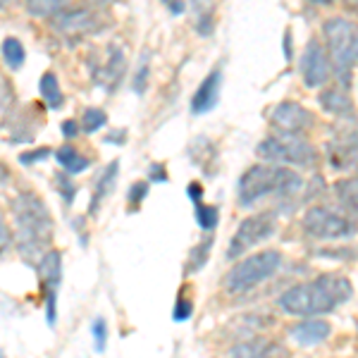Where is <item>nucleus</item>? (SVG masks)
I'll use <instances>...</instances> for the list:
<instances>
[{"label":"nucleus","mask_w":358,"mask_h":358,"mask_svg":"<svg viewBox=\"0 0 358 358\" xmlns=\"http://www.w3.org/2000/svg\"><path fill=\"white\" fill-rule=\"evenodd\" d=\"M317 103L322 106V110L330 113V115H337V117H344V120L356 117L354 101H351L349 94H346V89H342V86L325 89L320 96H317Z\"/></svg>","instance_id":"obj_16"},{"label":"nucleus","mask_w":358,"mask_h":358,"mask_svg":"<svg viewBox=\"0 0 358 358\" xmlns=\"http://www.w3.org/2000/svg\"><path fill=\"white\" fill-rule=\"evenodd\" d=\"M194 208H196V222L201 224V229L210 232V229L217 224V217H220L217 208H215V206H206L203 201H196Z\"/></svg>","instance_id":"obj_26"},{"label":"nucleus","mask_w":358,"mask_h":358,"mask_svg":"<svg viewBox=\"0 0 358 358\" xmlns=\"http://www.w3.org/2000/svg\"><path fill=\"white\" fill-rule=\"evenodd\" d=\"M13 241H15V234H13V229H10V222L5 220V213L0 210V256L8 251Z\"/></svg>","instance_id":"obj_31"},{"label":"nucleus","mask_w":358,"mask_h":358,"mask_svg":"<svg viewBox=\"0 0 358 358\" xmlns=\"http://www.w3.org/2000/svg\"><path fill=\"white\" fill-rule=\"evenodd\" d=\"M270 354H285L282 346L268 344L265 339H253V342L236 344L229 349V356H270Z\"/></svg>","instance_id":"obj_22"},{"label":"nucleus","mask_w":358,"mask_h":358,"mask_svg":"<svg viewBox=\"0 0 358 358\" xmlns=\"http://www.w3.org/2000/svg\"><path fill=\"white\" fill-rule=\"evenodd\" d=\"M151 179H153V184L155 182H165V179H167V172L163 170V165H160V163H155L151 167Z\"/></svg>","instance_id":"obj_37"},{"label":"nucleus","mask_w":358,"mask_h":358,"mask_svg":"<svg viewBox=\"0 0 358 358\" xmlns=\"http://www.w3.org/2000/svg\"><path fill=\"white\" fill-rule=\"evenodd\" d=\"M0 55H3V60H5V65H8L13 72H17L22 65H24V45H22L20 38H15V36H8L3 43H0Z\"/></svg>","instance_id":"obj_23"},{"label":"nucleus","mask_w":358,"mask_h":358,"mask_svg":"<svg viewBox=\"0 0 358 358\" xmlns=\"http://www.w3.org/2000/svg\"><path fill=\"white\" fill-rule=\"evenodd\" d=\"M258 158L265 163L277 165H296V167H315L317 151L303 134H292V131H275L268 138H263L256 148Z\"/></svg>","instance_id":"obj_6"},{"label":"nucleus","mask_w":358,"mask_h":358,"mask_svg":"<svg viewBox=\"0 0 358 358\" xmlns=\"http://www.w3.org/2000/svg\"><path fill=\"white\" fill-rule=\"evenodd\" d=\"M301 77H303V84L308 89H320L330 82L332 77V62H330V55H327L325 45H322L317 38H310L306 43V50L301 55Z\"/></svg>","instance_id":"obj_10"},{"label":"nucleus","mask_w":358,"mask_h":358,"mask_svg":"<svg viewBox=\"0 0 358 358\" xmlns=\"http://www.w3.org/2000/svg\"><path fill=\"white\" fill-rule=\"evenodd\" d=\"M220 89H222V69H213L210 74L201 82L192 98V113L194 115H206L220 101Z\"/></svg>","instance_id":"obj_14"},{"label":"nucleus","mask_w":358,"mask_h":358,"mask_svg":"<svg viewBox=\"0 0 358 358\" xmlns=\"http://www.w3.org/2000/svg\"><path fill=\"white\" fill-rule=\"evenodd\" d=\"M349 5H354V8H358V0H349Z\"/></svg>","instance_id":"obj_42"},{"label":"nucleus","mask_w":358,"mask_h":358,"mask_svg":"<svg viewBox=\"0 0 358 358\" xmlns=\"http://www.w3.org/2000/svg\"><path fill=\"white\" fill-rule=\"evenodd\" d=\"M127 69V60H124V53L120 48H108V55L106 60L101 62V65L96 67V82L103 84L108 91H113L115 86L120 84V79H122Z\"/></svg>","instance_id":"obj_15"},{"label":"nucleus","mask_w":358,"mask_h":358,"mask_svg":"<svg viewBox=\"0 0 358 358\" xmlns=\"http://www.w3.org/2000/svg\"><path fill=\"white\" fill-rule=\"evenodd\" d=\"M354 296V287L344 275L325 273L315 280L294 285L280 296V308L289 315L308 317V315H325L332 313Z\"/></svg>","instance_id":"obj_2"},{"label":"nucleus","mask_w":358,"mask_h":358,"mask_svg":"<svg viewBox=\"0 0 358 358\" xmlns=\"http://www.w3.org/2000/svg\"><path fill=\"white\" fill-rule=\"evenodd\" d=\"M303 177L289 170L287 165L277 163H258L251 165L239 179V206H253L258 201L277 196V199H292L296 192H301Z\"/></svg>","instance_id":"obj_3"},{"label":"nucleus","mask_w":358,"mask_h":358,"mask_svg":"<svg viewBox=\"0 0 358 358\" xmlns=\"http://www.w3.org/2000/svg\"><path fill=\"white\" fill-rule=\"evenodd\" d=\"M189 196H192V201L196 203V201H203V189H201L199 182H192L189 184Z\"/></svg>","instance_id":"obj_38"},{"label":"nucleus","mask_w":358,"mask_h":358,"mask_svg":"<svg viewBox=\"0 0 358 358\" xmlns=\"http://www.w3.org/2000/svg\"><path fill=\"white\" fill-rule=\"evenodd\" d=\"M327 160L334 170L354 172L358 170V127L342 129L327 143Z\"/></svg>","instance_id":"obj_12"},{"label":"nucleus","mask_w":358,"mask_h":358,"mask_svg":"<svg viewBox=\"0 0 358 358\" xmlns=\"http://www.w3.org/2000/svg\"><path fill=\"white\" fill-rule=\"evenodd\" d=\"M194 313V303H192V299H179L177 306H175V310H172V317H175L177 322H182V320H187V317H192Z\"/></svg>","instance_id":"obj_33"},{"label":"nucleus","mask_w":358,"mask_h":358,"mask_svg":"<svg viewBox=\"0 0 358 358\" xmlns=\"http://www.w3.org/2000/svg\"><path fill=\"white\" fill-rule=\"evenodd\" d=\"M117 172H120V163H110L106 167V172H103L101 179H98V184H96V194H94V201H91V213H96L98 206H101V201L113 192Z\"/></svg>","instance_id":"obj_24"},{"label":"nucleus","mask_w":358,"mask_h":358,"mask_svg":"<svg viewBox=\"0 0 358 358\" xmlns=\"http://www.w3.org/2000/svg\"><path fill=\"white\" fill-rule=\"evenodd\" d=\"M334 196H337L342 208H346V210L354 213L358 217V177L339 179V182L334 184Z\"/></svg>","instance_id":"obj_19"},{"label":"nucleus","mask_w":358,"mask_h":358,"mask_svg":"<svg viewBox=\"0 0 358 358\" xmlns=\"http://www.w3.org/2000/svg\"><path fill=\"white\" fill-rule=\"evenodd\" d=\"M36 275L43 285V292H57L62 277V256L55 248H48L36 263Z\"/></svg>","instance_id":"obj_17"},{"label":"nucleus","mask_w":358,"mask_h":358,"mask_svg":"<svg viewBox=\"0 0 358 358\" xmlns=\"http://www.w3.org/2000/svg\"><path fill=\"white\" fill-rule=\"evenodd\" d=\"M282 268V253L277 248H265V251L251 253L241 258L239 263L224 275V289L229 294H246L256 289L258 285L268 282Z\"/></svg>","instance_id":"obj_5"},{"label":"nucleus","mask_w":358,"mask_h":358,"mask_svg":"<svg viewBox=\"0 0 358 358\" xmlns=\"http://www.w3.org/2000/svg\"><path fill=\"white\" fill-rule=\"evenodd\" d=\"M332 327L327 320L322 317H315V315H308L303 320H299L296 325L289 327V337L292 342H296L299 346H317L322 344L327 337H330Z\"/></svg>","instance_id":"obj_13"},{"label":"nucleus","mask_w":358,"mask_h":358,"mask_svg":"<svg viewBox=\"0 0 358 358\" xmlns=\"http://www.w3.org/2000/svg\"><path fill=\"white\" fill-rule=\"evenodd\" d=\"M275 232H277L275 213H258V215H251V217H246V220H241V224L236 227L232 241H229V246H227V261L241 258L244 253L251 251V248L268 241Z\"/></svg>","instance_id":"obj_8"},{"label":"nucleus","mask_w":358,"mask_h":358,"mask_svg":"<svg viewBox=\"0 0 358 358\" xmlns=\"http://www.w3.org/2000/svg\"><path fill=\"white\" fill-rule=\"evenodd\" d=\"M79 131H82V124H79L77 120H65V122H62V134H65L67 138L77 136Z\"/></svg>","instance_id":"obj_36"},{"label":"nucleus","mask_w":358,"mask_h":358,"mask_svg":"<svg viewBox=\"0 0 358 358\" xmlns=\"http://www.w3.org/2000/svg\"><path fill=\"white\" fill-rule=\"evenodd\" d=\"M84 3L91 5V8H108V5L120 3V0H84Z\"/></svg>","instance_id":"obj_39"},{"label":"nucleus","mask_w":358,"mask_h":358,"mask_svg":"<svg viewBox=\"0 0 358 358\" xmlns=\"http://www.w3.org/2000/svg\"><path fill=\"white\" fill-rule=\"evenodd\" d=\"M148 74H151V67H148V55H143L141 65H138L136 72H134V91H136V94H143V91H146Z\"/></svg>","instance_id":"obj_29"},{"label":"nucleus","mask_w":358,"mask_h":358,"mask_svg":"<svg viewBox=\"0 0 358 358\" xmlns=\"http://www.w3.org/2000/svg\"><path fill=\"white\" fill-rule=\"evenodd\" d=\"M108 122V115L106 110H101V108H86L84 115H82V129L89 131V134H94V131H98L101 127H106Z\"/></svg>","instance_id":"obj_27"},{"label":"nucleus","mask_w":358,"mask_h":358,"mask_svg":"<svg viewBox=\"0 0 358 358\" xmlns=\"http://www.w3.org/2000/svg\"><path fill=\"white\" fill-rule=\"evenodd\" d=\"M303 232L315 239H349L356 234V224L332 208L313 206L303 215Z\"/></svg>","instance_id":"obj_9"},{"label":"nucleus","mask_w":358,"mask_h":358,"mask_svg":"<svg viewBox=\"0 0 358 358\" xmlns=\"http://www.w3.org/2000/svg\"><path fill=\"white\" fill-rule=\"evenodd\" d=\"M38 91H41L43 101L48 103V108H57L65 103V96H62V89H60V79H57L55 72H43V77L38 79Z\"/></svg>","instance_id":"obj_20"},{"label":"nucleus","mask_w":358,"mask_h":358,"mask_svg":"<svg viewBox=\"0 0 358 358\" xmlns=\"http://www.w3.org/2000/svg\"><path fill=\"white\" fill-rule=\"evenodd\" d=\"M50 22H53L55 31L67 38L94 36V34H101L110 24L106 13L101 8H91V5H86V8H67L55 17H50Z\"/></svg>","instance_id":"obj_7"},{"label":"nucleus","mask_w":358,"mask_h":358,"mask_svg":"<svg viewBox=\"0 0 358 358\" xmlns=\"http://www.w3.org/2000/svg\"><path fill=\"white\" fill-rule=\"evenodd\" d=\"M55 160H57V165L62 167V172H67V175H79V172L89 170V165H91L89 155L79 153L74 146H60L55 151Z\"/></svg>","instance_id":"obj_18"},{"label":"nucleus","mask_w":358,"mask_h":358,"mask_svg":"<svg viewBox=\"0 0 358 358\" xmlns=\"http://www.w3.org/2000/svg\"><path fill=\"white\" fill-rule=\"evenodd\" d=\"M15 103H17V96H15V89L10 86V82L0 79V127L8 124V120L13 117L15 113Z\"/></svg>","instance_id":"obj_25"},{"label":"nucleus","mask_w":358,"mask_h":358,"mask_svg":"<svg viewBox=\"0 0 358 358\" xmlns=\"http://www.w3.org/2000/svg\"><path fill=\"white\" fill-rule=\"evenodd\" d=\"M270 124L277 131H292V134H303L315 124V115L303 108L296 101H285L270 113Z\"/></svg>","instance_id":"obj_11"},{"label":"nucleus","mask_w":358,"mask_h":358,"mask_svg":"<svg viewBox=\"0 0 358 358\" xmlns=\"http://www.w3.org/2000/svg\"><path fill=\"white\" fill-rule=\"evenodd\" d=\"M27 13L31 17H38V20H50L57 13L67 10L72 5V0H24Z\"/></svg>","instance_id":"obj_21"},{"label":"nucleus","mask_w":358,"mask_h":358,"mask_svg":"<svg viewBox=\"0 0 358 358\" xmlns=\"http://www.w3.org/2000/svg\"><path fill=\"white\" fill-rule=\"evenodd\" d=\"M15 3H17V0H0V10H5V8H13Z\"/></svg>","instance_id":"obj_40"},{"label":"nucleus","mask_w":358,"mask_h":358,"mask_svg":"<svg viewBox=\"0 0 358 358\" xmlns=\"http://www.w3.org/2000/svg\"><path fill=\"white\" fill-rule=\"evenodd\" d=\"M15 220V244L27 263H38V258L53 241V217L45 201L34 192L17 194L10 203Z\"/></svg>","instance_id":"obj_1"},{"label":"nucleus","mask_w":358,"mask_h":358,"mask_svg":"<svg viewBox=\"0 0 358 358\" xmlns=\"http://www.w3.org/2000/svg\"><path fill=\"white\" fill-rule=\"evenodd\" d=\"M48 155H50L48 148H34V151H24L20 155V163L22 165H31V163H36V160L48 158Z\"/></svg>","instance_id":"obj_35"},{"label":"nucleus","mask_w":358,"mask_h":358,"mask_svg":"<svg viewBox=\"0 0 358 358\" xmlns=\"http://www.w3.org/2000/svg\"><path fill=\"white\" fill-rule=\"evenodd\" d=\"M94 342H96V351H106V342H108V325L103 317H98L94 322Z\"/></svg>","instance_id":"obj_32"},{"label":"nucleus","mask_w":358,"mask_h":358,"mask_svg":"<svg viewBox=\"0 0 358 358\" xmlns=\"http://www.w3.org/2000/svg\"><path fill=\"white\" fill-rule=\"evenodd\" d=\"M325 50L330 55L332 72L339 77H349L358 65V24L346 17H330L322 24Z\"/></svg>","instance_id":"obj_4"},{"label":"nucleus","mask_w":358,"mask_h":358,"mask_svg":"<svg viewBox=\"0 0 358 358\" xmlns=\"http://www.w3.org/2000/svg\"><path fill=\"white\" fill-rule=\"evenodd\" d=\"M310 3H313V5H332L334 0H310Z\"/></svg>","instance_id":"obj_41"},{"label":"nucleus","mask_w":358,"mask_h":358,"mask_svg":"<svg viewBox=\"0 0 358 358\" xmlns=\"http://www.w3.org/2000/svg\"><path fill=\"white\" fill-rule=\"evenodd\" d=\"M55 187L60 189L65 203H72L74 194H77V184H72V179H69L67 172H65V175H60V177H55Z\"/></svg>","instance_id":"obj_30"},{"label":"nucleus","mask_w":358,"mask_h":358,"mask_svg":"<svg viewBox=\"0 0 358 358\" xmlns=\"http://www.w3.org/2000/svg\"><path fill=\"white\" fill-rule=\"evenodd\" d=\"M146 194H148V182H136L134 187L129 189V203L138 208L141 206V201L146 199Z\"/></svg>","instance_id":"obj_34"},{"label":"nucleus","mask_w":358,"mask_h":358,"mask_svg":"<svg viewBox=\"0 0 358 358\" xmlns=\"http://www.w3.org/2000/svg\"><path fill=\"white\" fill-rule=\"evenodd\" d=\"M213 248V236L210 239H203L199 246L192 248V256H189V268H192V273H196V270H201L208 261V253H210Z\"/></svg>","instance_id":"obj_28"}]
</instances>
